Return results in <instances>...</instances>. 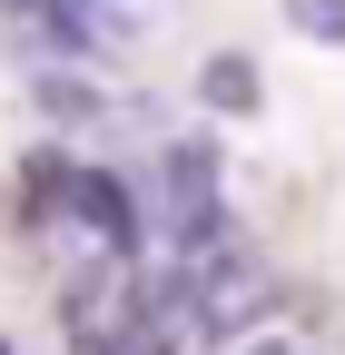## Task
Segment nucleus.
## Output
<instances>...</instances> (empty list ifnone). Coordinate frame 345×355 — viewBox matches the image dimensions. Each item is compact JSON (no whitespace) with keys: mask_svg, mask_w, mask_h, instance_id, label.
Segmentation results:
<instances>
[{"mask_svg":"<svg viewBox=\"0 0 345 355\" xmlns=\"http://www.w3.org/2000/svg\"><path fill=\"white\" fill-rule=\"evenodd\" d=\"M60 207H69L109 257H139V237H148V207H139V188H128L118 168H69V198H60Z\"/></svg>","mask_w":345,"mask_h":355,"instance_id":"f257e3e1","label":"nucleus"},{"mask_svg":"<svg viewBox=\"0 0 345 355\" xmlns=\"http://www.w3.org/2000/svg\"><path fill=\"white\" fill-rule=\"evenodd\" d=\"M197 99H207V109H227V119H256V109H267V79H256L247 50H218V60L197 69Z\"/></svg>","mask_w":345,"mask_h":355,"instance_id":"f03ea898","label":"nucleus"},{"mask_svg":"<svg viewBox=\"0 0 345 355\" xmlns=\"http://www.w3.org/2000/svg\"><path fill=\"white\" fill-rule=\"evenodd\" d=\"M39 109H50V119H99V89H89V79H60V69H50V79H39Z\"/></svg>","mask_w":345,"mask_h":355,"instance_id":"7ed1b4c3","label":"nucleus"},{"mask_svg":"<svg viewBox=\"0 0 345 355\" xmlns=\"http://www.w3.org/2000/svg\"><path fill=\"white\" fill-rule=\"evenodd\" d=\"M286 20L306 40H326V50H345V0H286Z\"/></svg>","mask_w":345,"mask_h":355,"instance_id":"20e7f679","label":"nucleus"},{"mask_svg":"<svg viewBox=\"0 0 345 355\" xmlns=\"http://www.w3.org/2000/svg\"><path fill=\"white\" fill-rule=\"evenodd\" d=\"M247 355H296V345H286V336H256V345H247Z\"/></svg>","mask_w":345,"mask_h":355,"instance_id":"39448f33","label":"nucleus"},{"mask_svg":"<svg viewBox=\"0 0 345 355\" xmlns=\"http://www.w3.org/2000/svg\"><path fill=\"white\" fill-rule=\"evenodd\" d=\"M0 355H10V345H0Z\"/></svg>","mask_w":345,"mask_h":355,"instance_id":"423d86ee","label":"nucleus"}]
</instances>
